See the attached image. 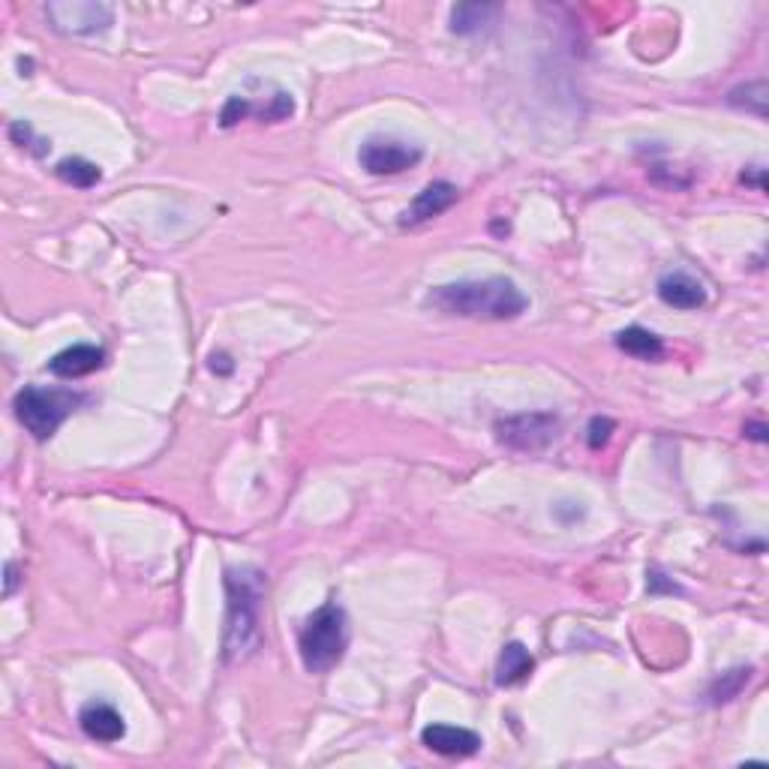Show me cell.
<instances>
[{
	"instance_id": "obj_11",
	"label": "cell",
	"mask_w": 769,
	"mask_h": 769,
	"mask_svg": "<svg viewBox=\"0 0 769 769\" xmlns=\"http://www.w3.org/2000/svg\"><path fill=\"white\" fill-rule=\"evenodd\" d=\"M103 358H106V352L99 346L79 343V346L63 348V352H58L55 358L48 360V372L58 376V379H82V376H91L94 370H99Z\"/></svg>"
},
{
	"instance_id": "obj_15",
	"label": "cell",
	"mask_w": 769,
	"mask_h": 769,
	"mask_svg": "<svg viewBox=\"0 0 769 769\" xmlns=\"http://www.w3.org/2000/svg\"><path fill=\"white\" fill-rule=\"evenodd\" d=\"M58 178L63 180V184L75 187V190H87V187H94L103 175H99V166L87 163L82 156H67V159H60L58 163Z\"/></svg>"
},
{
	"instance_id": "obj_6",
	"label": "cell",
	"mask_w": 769,
	"mask_h": 769,
	"mask_svg": "<svg viewBox=\"0 0 769 769\" xmlns=\"http://www.w3.org/2000/svg\"><path fill=\"white\" fill-rule=\"evenodd\" d=\"M48 22L55 31L67 36H94L103 34L115 22V7L99 3V0H63V3H48Z\"/></svg>"
},
{
	"instance_id": "obj_20",
	"label": "cell",
	"mask_w": 769,
	"mask_h": 769,
	"mask_svg": "<svg viewBox=\"0 0 769 769\" xmlns=\"http://www.w3.org/2000/svg\"><path fill=\"white\" fill-rule=\"evenodd\" d=\"M15 583H19V577H15V565L7 563V589H3V592L12 595V592H15Z\"/></svg>"
},
{
	"instance_id": "obj_13",
	"label": "cell",
	"mask_w": 769,
	"mask_h": 769,
	"mask_svg": "<svg viewBox=\"0 0 769 769\" xmlns=\"http://www.w3.org/2000/svg\"><path fill=\"white\" fill-rule=\"evenodd\" d=\"M535 667V661L529 655V649L523 643H505L499 664H496V685H517L527 679Z\"/></svg>"
},
{
	"instance_id": "obj_21",
	"label": "cell",
	"mask_w": 769,
	"mask_h": 769,
	"mask_svg": "<svg viewBox=\"0 0 769 769\" xmlns=\"http://www.w3.org/2000/svg\"><path fill=\"white\" fill-rule=\"evenodd\" d=\"M748 430H752V433H748V436H752V439H757V442H760V439H764V430H767V427H764V424H752Z\"/></svg>"
},
{
	"instance_id": "obj_5",
	"label": "cell",
	"mask_w": 769,
	"mask_h": 769,
	"mask_svg": "<svg viewBox=\"0 0 769 769\" xmlns=\"http://www.w3.org/2000/svg\"><path fill=\"white\" fill-rule=\"evenodd\" d=\"M418 144L397 139V135H370L367 142L360 144L358 163L367 175L376 178H388V175H403L409 168H415L421 163Z\"/></svg>"
},
{
	"instance_id": "obj_7",
	"label": "cell",
	"mask_w": 769,
	"mask_h": 769,
	"mask_svg": "<svg viewBox=\"0 0 769 769\" xmlns=\"http://www.w3.org/2000/svg\"><path fill=\"white\" fill-rule=\"evenodd\" d=\"M559 433V418L551 412H527V415H511L496 424V439L517 451H539L556 439Z\"/></svg>"
},
{
	"instance_id": "obj_4",
	"label": "cell",
	"mask_w": 769,
	"mask_h": 769,
	"mask_svg": "<svg viewBox=\"0 0 769 769\" xmlns=\"http://www.w3.org/2000/svg\"><path fill=\"white\" fill-rule=\"evenodd\" d=\"M82 403V397H75L72 391L63 388H39V384H27L15 394V418L22 421V427L34 439H51L58 427L67 421L72 409Z\"/></svg>"
},
{
	"instance_id": "obj_18",
	"label": "cell",
	"mask_w": 769,
	"mask_h": 769,
	"mask_svg": "<svg viewBox=\"0 0 769 769\" xmlns=\"http://www.w3.org/2000/svg\"><path fill=\"white\" fill-rule=\"evenodd\" d=\"M250 99L247 96H232L226 103V108H223V127H235L238 120H244L247 115H250Z\"/></svg>"
},
{
	"instance_id": "obj_10",
	"label": "cell",
	"mask_w": 769,
	"mask_h": 769,
	"mask_svg": "<svg viewBox=\"0 0 769 769\" xmlns=\"http://www.w3.org/2000/svg\"><path fill=\"white\" fill-rule=\"evenodd\" d=\"M79 724L82 731L94 740V743H118L127 733V721L120 715L118 709L103 700H94L79 712Z\"/></svg>"
},
{
	"instance_id": "obj_8",
	"label": "cell",
	"mask_w": 769,
	"mask_h": 769,
	"mask_svg": "<svg viewBox=\"0 0 769 769\" xmlns=\"http://www.w3.org/2000/svg\"><path fill=\"white\" fill-rule=\"evenodd\" d=\"M421 743L442 757H469L481 748V736L457 724H427L421 731Z\"/></svg>"
},
{
	"instance_id": "obj_16",
	"label": "cell",
	"mask_w": 769,
	"mask_h": 769,
	"mask_svg": "<svg viewBox=\"0 0 769 769\" xmlns=\"http://www.w3.org/2000/svg\"><path fill=\"white\" fill-rule=\"evenodd\" d=\"M493 7L487 3H463V7H454L451 12V31L454 34H478L484 24L490 22Z\"/></svg>"
},
{
	"instance_id": "obj_1",
	"label": "cell",
	"mask_w": 769,
	"mask_h": 769,
	"mask_svg": "<svg viewBox=\"0 0 769 769\" xmlns=\"http://www.w3.org/2000/svg\"><path fill=\"white\" fill-rule=\"evenodd\" d=\"M424 304L445 316L460 319H484V322H511L529 310V298L514 280L484 276V280H460L448 286H436Z\"/></svg>"
},
{
	"instance_id": "obj_3",
	"label": "cell",
	"mask_w": 769,
	"mask_h": 769,
	"mask_svg": "<svg viewBox=\"0 0 769 769\" xmlns=\"http://www.w3.org/2000/svg\"><path fill=\"white\" fill-rule=\"evenodd\" d=\"M348 649V619L346 611L328 601L304 623L298 635V652L304 667L310 673H328Z\"/></svg>"
},
{
	"instance_id": "obj_19",
	"label": "cell",
	"mask_w": 769,
	"mask_h": 769,
	"mask_svg": "<svg viewBox=\"0 0 769 769\" xmlns=\"http://www.w3.org/2000/svg\"><path fill=\"white\" fill-rule=\"evenodd\" d=\"M613 433V421L611 418H592L589 421V448H601L607 445Z\"/></svg>"
},
{
	"instance_id": "obj_12",
	"label": "cell",
	"mask_w": 769,
	"mask_h": 769,
	"mask_svg": "<svg viewBox=\"0 0 769 769\" xmlns=\"http://www.w3.org/2000/svg\"><path fill=\"white\" fill-rule=\"evenodd\" d=\"M659 298L673 310H697V307L707 304V288L691 274L673 271V274L659 280Z\"/></svg>"
},
{
	"instance_id": "obj_2",
	"label": "cell",
	"mask_w": 769,
	"mask_h": 769,
	"mask_svg": "<svg viewBox=\"0 0 769 769\" xmlns=\"http://www.w3.org/2000/svg\"><path fill=\"white\" fill-rule=\"evenodd\" d=\"M228 616H226V659H244L259 643L262 623L264 580L256 568H232L226 571Z\"/></svg>"
},
{
	"instance_id": "obj_9",
	"label": "cell",
	"mask_w": 769,
	"mask_h": 769,
	"mask_svg": "<svg viewBox=\"0 0 769 769\" xmlns=\"http://www.w3.org/2000/svg\"><path fill=\"white\" fill-rule=\"evenodd\" d=\"M457 196H460V192H457L454 184H448V180H433V184H427V187L415 196V202L403 211L400 223H403V226L427 223L433 216L445 214V211L457 202Z\"/></svg>"
},
{
	"instance_id": "obj_14",
	"label": "cell",
	"mask_w": 769,
	"mask_h": 769,
	"mask_svg": "<svg viewBox=\"0 0 769 769\" xmlns=\"http://www.w3.org/2000/svg\"><path fill=\"white\" fill-rule=\"evenodd\" d=\"M616 346L623 348L625 355H635V358L643 360H655L661 352H664L661 336L647 331V328H640V324H631V328L619 331V334H616Z\"/></svg>"
},
{
	"instance_id": "obj_17",
	"label": "cell",
	"mask_w": 769,
	"mask_h": 769,
	"mask_svg": "<svg viewBox=\"0 0 769 769\" xmlns=\"http://www.w3.org/2000/svg\"><path fill=\"white\" fill-rule=\"evenodd\" d=\"M731 103L733 106H745L748 111H755V115H767V84L764 82H748L743 84V87H736V91H731Z\"/></svg>"
}]
</instances>
